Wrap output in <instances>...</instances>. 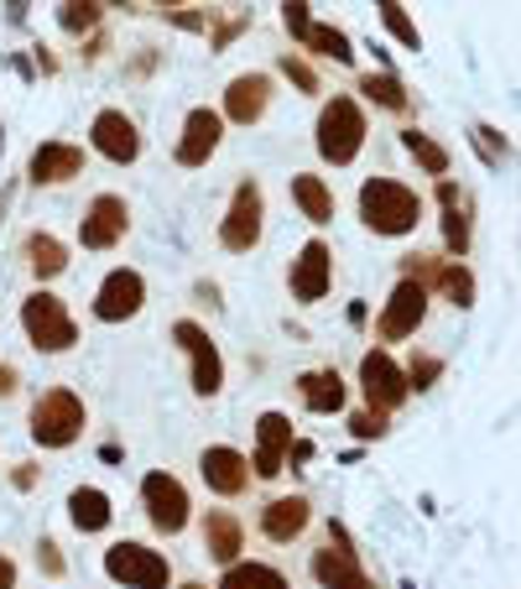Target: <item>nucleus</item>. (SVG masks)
Segmentation results:
<instances>
[{"instance_id":"nucleus-28","label":"nucleus","mask_w":521,"mask_h":589,"mask_svg":"<svg viewBox=\"0 0 521 589\" xmlns=\"http://www.w3.org/2000/svg\"><path fill=\"white\" fill-rule=\"evenodd\" d=\"M219 589H287V579L277 569H266V563H229Z\"/></svg>"},{"instance_id":"nucleus-2","label":"nucleus","mask_w":521,"mask_h":589,"mask_svg":"<svg viewBox=\"0 0 521 589\" xmlns=\"http://www.w3.org/2000/svg\"><path fill=\"white\" fill-rule=\"evenodd\" d=\"M365 146V115L360 104L349 100V94H339V100L324 104V115H318V152H324V162H334V167H345V162H355Z\"/></svg>"},{"instance_id":"nucleus-5","label":"nucleus","mask_w":521,"mask_h":589,"mask_svg":"<svg viewBox=\"0 0 521 589\" xmlns=\"http://www.w3.org/2000/svg\"><path fill=\"white\" fill-rule=\"evenodd\" d=\"M104 573H110L115 585H131V589H167V579H173L167 558L152 554V548H141V542H115V548L104 554Z\"/></svg>"},{"instance_id":"nucleus-7","label":"nucleus","mask_w":521,"mask_h":589,"mask_svg":"<svg viewBox=\"0 0 521 589\" xmlns=\"http://www.w3.org/2000/svg\"><path fill=\"white\" fill-rule=\"evenodd\" d=\"M141 501H146V517H152L156 532L173 538V532L188 527V490L177 486L173 475H162V469L146 475V480H141Z\"/></svg>"},{"instance_id":"nucleus-11","label":"nucleus","mask_w":521,"mask_h":589,"mask_svg":"<svg viewBox=\"0 0 521 589\" xmlns=\"http://www.w3.org/2000/svg\"><path fill=\"white\" fill-rule=\"evenodd\" d=\"M125 225H131L125 199H121V193H100V199L89 204L84 225H79V241H84V251H110V245L125 235Z\"/></svg>"},{"instance_id":"nucleus-25","label":"nucleus","mask_w":521,"mask_h":589,"mask_svg":"<svg viewBox=\"0 0 521 589\" xmlns=\"http://www.w3.org/2000/svg\"><path fill=\"white\" fill-rule=\"evenodd\" d=\"M293 199L303 204V214H308L313 225H329L334 220V193L324 177H313V173H297L293 177Z\"/></svg>"},{"instance_id":"nucleus-37","label":"nucleus","mask_w":521,"mask_h":589,"mask_svg":"<svg viewBox=\"0 0 521 589\" xmlns=\"http://www.w3.org/2000/svg\"><path fill=\"white\" fill-rule=\"evenodd\" d=\"M308 11H313V6H282V27H287L297 42H303V37H308V27H313Z\"/></svg>"},{"instance_id":"nucleus-26","label":"nucleus","mask_w":521,"mask_h":589,"mask_svg":"<svg viewBox=\"0 0 521 589\" xmlns=\"http://www.w3.org/2000/svg\"><path fill=\"white\" fill-rule=\"evenodd\" d=\"M27 266H32L37 277H58L69 266V251H63V241H52V235H32L27 241Z\"/></svg>"},{"instance_id":"nucleus-29","label":"nucleus","mask_w":521,"mask_h":589,"mask_svg":"<svg viewBox=\"0 0 521 589\" xmlns=\"http://www.w3.org/2000/svg\"><path fill=\"white\" fill-rule=\"evenodd\" d=\"M401 141H407V152H412L417 162H422V167H428L433 177H443V173H449V152H443V146H438L433 136H422V131H407Z\"/></svg>"},{"instance_id":"nucleus-12","label":"nucleus","mask_w":521,"mask_h":589,"mask_svg":"<svg viewBox=\"0 0 521 589\" xmlns=\"http://www.w3.org/2000/svg\"><path fill=\"white\" fill-rule=\"evenodd\" d=\"M173 339L193 355V392H198V397H214V392L225 386V365H219V349H214V339H208L198 324H188V318H183V324L173 329Z\"/></svg>"},{"instance_id":"nucleus-22","label":"nucleus","mask_w":521,"mask_h":589,"mask_svg":"<svg viewBox=\"0 0 521 589\" xmlns=\"http://www.w3.org/2000/svg\"><path fill=\"white\" fill-rule=\"evenodd\" d=\"M69 517H73L79 532H104L115 511H110V496H104V490L84 486V490H73V496H69Z\"/></svg>"},{"instance_id":"nucleus-10","label":"nucleus","mask_w":521,"mask_h":589,"mask_svg":"<svg viewBox=\"0 0 521 589\" xmlns=\"http://www.w3.org/2000/svg\"><path fill=\"white\" fill-rule=\"evenodd\" d=\"M141 303H146V282L141 272H110L100 282V293H94V313H100L104 324H125V318H136Z\"/></svg>"},{"instance_id":"nucleus-42","label":"nucleus","mask_w":521,"mask_h":589,"mask_svg":"<svg viewBox=\"0 0 521 589\" xmlns=\"http://www.w3.org/2000/svg\"><path fill=\"white\" fill-rule=\"evenodd\" d=\"M183 589H204V585H183Z\"/></svg>"},{"instance_id":"nucleus-18","label":"nucleus","mask_w":521,"mask_h":589,"mask_svg":"<svg viewBox=\"0 0 521 589\" xmlns=\"http://www.w3.org/2000/svg\"><path fill=\"white\" fill-rule=\"evenodd\" d=\"M198 469H204L208 490H219V496H241V490L251 486V459L235 449H204Z\"/></svg>"},{"instance_id":"nucleus-15","label":"nucleus","mask_w":521,"mask_h":589,"mask_svg":"<svg viewBox=\"0 0 521 589\" xmlns=\"http://www.w3.org/2000/svg\"><path fill=\"white\" fill-rule=\"evenodd\" d=\"M94 146H100L110 162H136L141 156V136H136V121L125 115V110H100L94 115Z\"/></svg>"},{"instance_id":"nucleus-14","label":"nucleus","mask_w":521,"mask_h":589,"mask_svg":"<svg viewBox=\"0 0 521 589\" xmlns=\"http://www.w3.org/2000/svg\"><path fill=\"white\" fill-rule=\"evenodd\" d=\"M219 136H225V121H219L214 110H188L183 141H177V162H183V167H204L208 156L219 152Z\"/></svg>"},{"instance_id":"nucleus-35","label":"nucleus","mask_w":521,"mask_h":589,"mask_svg":"<svg viewBox=\"0 0 521 589\" xmlns=\"http://www.w3.org/2000/svg\"><path fill=\"white\" fill-rule=\"evenodd\" d=\"M58 21H63L69 32H89V27L100 21V6H63V11H58Z\"/></svg>"},{"instance_id":"nucleus-34","label":"nucleus","mask_w":521,"mask_h":589,"mask_svg":"<svg viewBox=\"0 0 521 589\" xmlns=\"http://www.w3.org/2000/svg\"><path fill=\"white\" fill-rule=\"evenodd\" d=\"M282 73H287V79H293V84L303 89V94H318V73H313L308 63L297 58V52H287V58H282Z\"/></svg>"},{"instance_id":"nucleus-30","label":"nucleus","mask_w":521,"mask_h":589,"mask_svg":"<svg viewBox=\"0 0 521 589\" xmlns=\"http://www.w3.org/2000/svg\"><path fill=\"white\" fill-rule=\"evenodd\" d=\"M360 94L365 100H376V104H386V110H407V89L397 84V79H376V73H365L360 79Z\"/></svg>"},{"instance_id":"nucleus-1","label":"nucleus","mask_w":521,"mask_h":589,"mask_svg":"<svg viewBox=\"0 0 521 589\" xmlns=\"http://www.w3.org/2000/svg\"><path fill=\"white\" fill-rule=\"evenodd\" d=\"M417 214H422L417 193L391 183V177H370L360 189V220L376 230V235H407V230L417 225Z\"/></svg>"},{"instance_id":"nucleus-17","label":"nucleus","mask_w":521,"mask_h":589,"mask_svg":"<svg viewBox=\"0 0 521 589\" xmlns=\"http://www.w3.org/2000/svg\"><path fill=\"white\" fill-rule=\"evenodd\" d=\"M287 449H293V423L282 413H260V423H256V475L260 480L282 475V454Z\"/></svg>"},{"instance_id":"nucleus-20","label":"nucleus","mask_w":521,"mask_h":589,"mask_svg":"<svg viewBox=\"0 0 521 589\" xmlns=\"http://www.w3.org/2000/svg\"><path fill=\"white\" fill-rule=\"evenodd\" d=\"M84 167V152L69 141H42L32 152V183H69Z\"/></svg>"},{"instance_id":"nucleus-9","label":"nucleus","mask_w":521,"mask_h":589,"mask_svg":"<svg viewBox=\"0 0 521 589\" xmlns=\"http://www.w3.org/2000/svg\"><path fill=\"white\" fill-rule=\"evenodd\" d=\"M260 214H266V204H260V189H256V183H241V189H235V199H229L225 225H219V241H225V251H251V245L260 241Z\"/></svg>"},{"instance_id":"nucleus-3","label":"nucleus","mask_w":521,"mask_h":589,"mask_svg":"<svg viewBox=\"0 0 521 589\" xmlns=\"http://www.w3.org/2000/svg\"><path fill=\"white\" fill-rule=\"evenodd\" d=\"M79 434H84V402L73 397L69 386H58V392H48V397H37L32 438L42 444V449H69Z\"/></svg>"},{"instance_id":"nucleus-32","label":"nucleus","mask_w":521,"mask_h":589,"mask_svg":"<svg viewBox=\"0 0 521 589\" xmlns=\"http://www.w3.org/2000/svg\"><path fill=\"white\" fill-rule=\"evenodd\" d=\"M381 21H386V32L397 37L401 48H412V52L422 48V37H417V27H412V21H407V11H401L397 0H386V6H381Z\"/></svg>"},{"instance_id":"nucleus-8","label":"nucleus","mask_w":521,"mask_h":589,"mask_svg":"<svg viewBox=\"0 0 521 589\" xmlns=\"http://www.w3.org/2000/svg\"><path fill=\"white\" fill-rule=\"evenodd\" d=\"M360 386H365V402H370V413H391V407H401L407 402V382H401L397 360L386 355V349H370L360 360Z\"/></svg>"},{"instance_id":"nucleus-40","label":"nucleus","mask_w":521,"mask_h":589,"mask_svg":"<svg viewBox=\"0 0 521 589\" xmlns=\"http://www.w3.org/2000/svg\"><path fill=\"white\" fill-rule=\"evenodd\" d=\"M0 589H17V563L0 554Z\"/></svg>"},{"instance_id":"nucleus-13","label":"nucleus","mask_w":521,"mask_h":589,"mask_svg":"<svg viewBox=\"0 0 521 589\" xmlns=\"http://www.w3.org/2000/svg\"><path fill=\"white\" fill-rule=\"evenodd\" d=\"M422 313H428V287L397 282V293L386 297V313H381V339H407V334H417Z\"/></svg>"},{"instance_id":"nucleus-24","label":"nucleus","mask_w":521,"mask_h":589,"mask_svg":"<svg viewBox=\"0 0 521 589\" xmlns=\"http://www.w3.org/2000/svg\"><path fill=\"white\" fill-rule=\"evenodd\" d=\"M204 548L214 563H235V554H241V521L229 517V511H214L204 521Z\"/></svg>"},{"instance_id":"nucleus-16","label":"nucleus","mask_w":521,"mask_h":589,"mask_svg":"<svg viewBox=\"0 0 521 589\" xmlns=\"http://www.w3.org/2000/svg\"><path fill=\"white\" fill-rule=\"evenodd\" d=\"M329 277H334L329 245L308 241V245H303V256L293 261V297H297V303H318V297L329 293Z\"/></svg>"},{"instance_id":"nucleus-23","label":"nucleus","mask_w":521,"mask_h":589,"mask_svg":"<svg viewBox=\"0 0 521 589\" xmlns=\"http://www.w3.org/2000/svg\"><path fill=\"white\" fill-rule=\"evenodd\" d=\"M297 386H303V402H308L313 413H339V407H345V382H339V370H308Z\"/></svg>"},{"instance_id":"nucleus-38","label":"nucleus","mask_w":521,"mask_h":589,"mask_svg":"<svg viewBox=\"0 0 521 589\" xmlns=\"http://www.w3.org/2000/svg\"><path fill=\"white\" fill-rule=\"evenodd\" d=\"M349 428H355V438H381L386 434V417L381 413H360Z\"/></svg>"},{"instance_id":"nucleus-4","label":"nucleus","mask_w":521,"mask_h":589,"mask_svg":"<svg viewBox=\"0 0 521 589\" xmlns=\"http://www.w3.org/2000/svg\"><path fill=\"white\" fill-rule=\"evenodd\" d=\"M21 324H27V334H32V345L48 349V355H63V349L79 345V329H73L69 308H63L52 293L27 297V303H21Z\"/></svg>"},{"instance_id":"nucleus-6","label":"nucleus","mask_w":521,"mask_h":589,"mask_svg":"<svg viewBox=\"0 0 521 589\" xmlns=\"http://www.w3.org/2000/svg\"><path fill=\"white\" fill-rule=\"evenodd\" d=\"M313 579H318L324 589H376L370 585V573L360 569V558L349 554L345 527H329V548L313 554Z\"/></svg>"},{"instance_id":"nucleus-36","label":"nucleus","mask_w":521,"mask_h":589,"mask_svg":"<svg viewBox=\"0 0 521 589\" xmlns=\"http://www.w3.org/2000/svg\"><path fill=\"white\" fill-rule=\"evenodd\" d=\"M438 370H443V365H438L433 355H417V360H412V370H407V376H401V382H407V392H412V386H417V392H422V386L433 382Z\"/></svg>"},{"instance_id":"nucleus-21","label":"nucleus","mask_w":521,"mask_h":589,"mask_svg":"<svg viewBox=\"0 0 521 589\" xmlns=\"http://www.w3.org/2000/svg\"><path fill=\"white\" fill-rule=\"evenodd\" d=\"M303 527H308V501L303 496H282V501H272L260 511V532L272 542H293Z\"/></svg>"},{"instance_id":"nucleus-27","label":"nucleus","mask_w":521,"mask_h":589,"mask_svg":"<svg viewBox=\"0 0 521 589\" xmlns=\"http://www.w3.org/2000/svg\"><path fill=\"white\" fill-rule=\"evenodd\" d=\"M433 287H443V297H449L453 308H469V303H474V277H469L464 266H453V261H438Z\"/></svg>"},{"instance_id":"nucleus-33","label":"nucleus","mask_w":521,"mask_h":589,"mask_svg":"<svg viewBox=\"0 0 521 589\" xmlns=\"http://www.w3.org/2000/svg\"><path fill=\"white\" fill-rule=\"evenodd\" d=\"M443 241H449V251H459V256L469 251V220H464V209H459V199H453L449 214H443Z\"/></svg>"},{"instance_id":"nucleus-41","label":"nucleus","mask_w":521,"mask_h":589,"mask_svg":"<svg viewBox=\"0 0 521 589\" xmlns=\"http://www.w3.org/2000/svg\"><path fill=\"white\" fill-rule=\"evenodd\" d=\"M17 392V370L11 365H0V397H11Z\"/></svg>"},{"instance_id":"nucleus-19","label":"nucleus","mask_w":521,"mask_h":589,"mask_svg":"<svg viewBox=\"0 0 521 589\" xmlns=\"http://www.w3.org/2000/svg\"><path fill=\"white\" fill-rule=\"evenodd\" d=\"M266 104H272V79H266V73H241L225 94V115L229 121H241V125H251V121L266 115Z\"/></svg>"},{"instance_id":"nucleus-31","label":"nucleus","mask_w":521,"mask_h":589,"mask_svg":"<svg viewBox=\"0 0 521 589\" xmlns=\"http://www.w3.org/2000/svg\"><path fill=\"white\" fill-rule=\"evenodd\" d=\"M308 48H318V52H329L334 63H349L355 52H349V37L345 32H334V27H308V37H303Z\"/></svg>"},{"instance_id":"nucleus-39","label":"nucleus","mask_w":521,"mask_h":589,"mask_svg":"<svg viewBox=\"0 0 521 589\" xmlns=\"http://www.w3.org/2000/svg\"><path fill=\"white\" fill-rule=\"evenodd\" d=\"M37 558H42V569H48L52 579H58V573H63V558H58V548H52L48 538H42V548H37Z\"/></svg>"}]
</instances>
